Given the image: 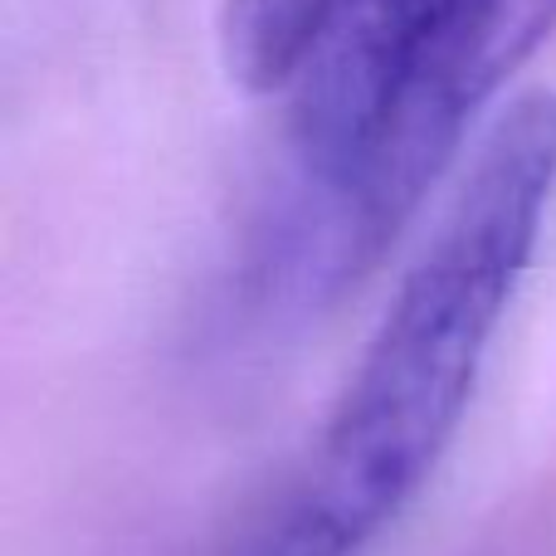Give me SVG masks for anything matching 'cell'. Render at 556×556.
<instances>
[{
    "label": "cell",
    "mask_w": 556,
    "mask_h": 556,
    "mask_svg": "<svg viewBox=\"0 0 556 556\" xmlns=\"http://www.w3.org/2000/svg\"><path fill=\"white\" fill-rule=\"evenodd\" d=\"M440 0H332L323 35L293 78L298 191L332 181L381 117Z\"/></svg>",
    "instance_id": "cell-2"
},
{
    "label": "cell",
    "mask_w": 556,
    "mask_h": 556,
    "mask_svg": "<svg viewBox=\"0 0 556 556\" xmlns=\"http://www.w3.org/2000/svg\"><path fill=\"white\" fill-rule=\"evenodd\" d=\"M556 195V93L493 123L430 250L395 288L332 425L240 556H356L430 479Z\"/></svg>",
    "instance_id": "cell-1"
},
{
    "label": "cell",
    "mask_w": 556,
    "mask_h": 556,
    "mask_svg": "<svg viewBox=\"0 0 556 556\" xmlns=\"http://www.w3.org/2000/svg\"><path fill=\"white\" fill-rule=\"evenodd\" d=\"M327 15H332V0H225L220 59L230 78L250 93L293 88Z\"/></svg>",
    "instance_id": "cell-3"
}]
</instances>
